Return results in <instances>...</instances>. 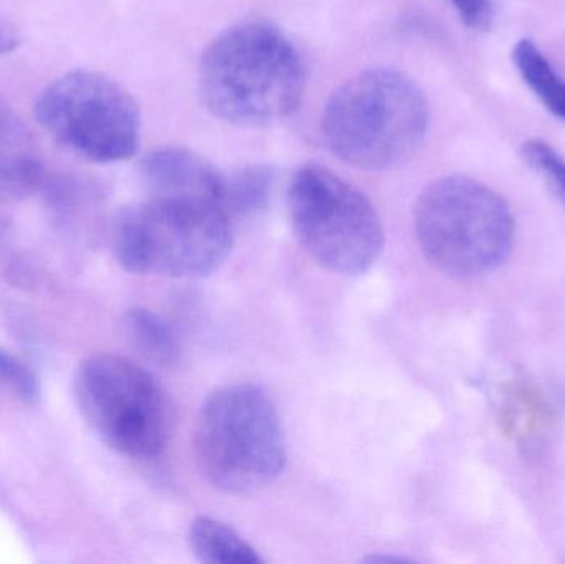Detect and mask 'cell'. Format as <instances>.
<instances>
[{"label": "cell", "mask_w": 565, "mask_h": 564, "mask_svg": "<svg viewBox=\"0 0 565 564\" xmlns=\"http://www.w3.org/2000/svg\"><path fill=\"white\" fill-rule=\"evenodd\" d=\"M308 85L305 58L288 33L262 20L228 26L199 66L205 108L222 121L264 128L289 118Z\"/></svg>", "instance_id": "6da1fadb"}, {"label": "cell", "mask_w": 565, "mask_h": 564, "mask_svg": "<svg viewBox=\"0 0 565 564\" xmlns=\"http://www.w3.org/2000/svg\"><path fill=\"white\" fill-rule=\"evenodd\" d=\"M430 106L420 86L394 68H371L342 83L326 103L321 131L332 155L354 168L384 171L420 149Z\"/></svg>", "instance_id": "7a4b0ae2"}, {"label": "cell", "mask_w": 565, "mask_h": 564, "mask_svg": "<svg viewBox=\"0 0 565 564\" xmlns=\"http://www.w3.org/2000/svg\"><path fill=\"white\" fill-rule=\"evenodd\" d=\"M232 217L217 199L149 194L119 212L113 227L116 258L131 274L204 278L232 252Z\"/></svg>", "instance_id": "3957f363"}, {"label": "cell", "mask_w": 565, "mask_h": 564, "mask_svg": "<svg viewBox=\"0 0 565 564\" xmlns=\"http://www.w3.org/2000/svg\"><path fill=\"white\" fill-rule=\"evenodd\" d=\"M204 479L228 496L271 486L286 466V439L274 401L255 384L218 387L205 400L195 429Z\"/></svg>", "instance_id": "277c9868"}, {"label": "cell", "mask_w": 565, "mask_h": 564, "mask_svg": "<svg viewBox=\"0 0 565 564\" xmlns=\"http://www.w3.org/2000/svg\"><path fill=\"white\" fill-rule=\"evenodd\" d=\"M418 245L450 277H483L513 251L516 222L503 195L477 179L445 175L431 182L415 207Z\"/></svg>", "instance_id": "5b68a950"}, {"label": "cell", "mask_w": 565, "mask_h": 564, "mask_svg": "<svg viewBox=\"0 0 565 564\" xmlns=\"http://www.w3.org/2000/svg\"><path fill=\"white\" fill-rule=\"evenodd\" d=\"M288 211L299 244L326 270L352 277L381 257L385 235L377 209L329 169L308 164L292 175Z\"/></svg>", "instance_id": "8992f818"}, {"label": "cell", "mask_w": 565, "mask_h": 564, "mask_svg": "<svg viewBox=\"0 0 565 564\" xmlns=\"http://www.w3.org/2000/svg\"><path fill=\"white\" fill-rule=\"evenodd\" d=\"M75 397L89 429L116 453L152 459L168 446L172 406L154 377L115 354H96L79 364Z\"/></svg>", "instance_id": "52a82bcc"}, {"label": "cell", "mask_w": 565, "mask_h": 564, "mask_svg": "<svg viewBox=\"0 0 565 564\" xmlns=\"http://www.w3.org/2000/svg\"><path fill=\"white\" fill-rule=\"evenodd\" d=\"M36 121L63 148L98 164L132 158L141 138L135 98L102 73L76 70L36 96Z\"/></svg>", "instance_id": "ba28073f"}, {"label": "cell", "mask_w": 565, "mask_h": 564, "mask_svg": "<svg viewBox=\"0 0 565 564\" xmlns=\"http://www.w3.org/2000/svg\"><path fill=\"white\" fill-rule=\"evenodd\" d=\"M43 178L45 164L32 131L0 96V202L32 194Z\"/></svg>", "instance_id": "9c48e42d"}, {"label": "cell", "mask_w": 565, "mask_h": 564, "mask_svg": "<svg viewBox=\"0 0 565 564\" xmlns=\"http://www.w3.org/2000/svg\"><path fill=\"white\" fill-rule=\"evenodd\" d=\"M141 172L149 194L205 195L224 204V175L189 149H156L142 159Z\"/></svg>", "instance_id": "30bf717a"}, {"label": "cell", "mask_w": 565, "mask_h": 564, "mask_svg": "<svg viewBox=\"0 0 565 564\" xmlns=\"http://www.w3.org/2000/svg\"><path fill=\"white\" fill-rule=\"evenodd\" d=\"M189 545L199 562L207 564H258L264 560L232 526L198 517L189 529Z\"/></svg>", "instance_id": "8fae6325"}, {"label": "cell", "mask_w": 565, "mask_h": 564, "mask_svg": "<svg viewBox=\"0 0 565 564\" xmlns=\"http://www.w3.org/2000/svg\"><path fill=\"white\" fill-rule=\"evenodd\" d=\"M518 72L540 102L565 123V79L533 40H520L513 50Z\"/></svg>", "instance_id": "7c38bea8"}, {"label": "cell", "mask_w": 565, "mask_h": 564, "mask_svg": "<svg viewBox=\"0 0 565 564\" xmlns=\"http://www.w3.org/2000/svg\"><path fill=\"white\" fill-rule=\"evenodd\" d=\"M126 333L136 350L159 366H172L181 358V344L174 331L159 315L146 308H132L125 317Z\"/></svg>", "instance_id": "4fadbf2b"}, {"label": "cell", "mask_w": 565, "mask_h": 564, "mask_svg": "<svg viewBox=\"0 0 565 564\" xmlns=\"http://www.w3.org/2000/svg\"><path fill=\"white\" fill-rule=\"evenodd\" d=\"M275 188V174L268 168L242 169L232 175H224V205L232 221L248 217L264 211Z\"/></svg>", "instance_id": "5bb4252c"}, {"label": "cell", "mask_w": 565, "mask_h": 564, "mask_svg": "<svg viewBox=\"0 0 565 564\" xmlns=\"http://www.w3.org/2000/svg\"><path fill=\"white\" fill-rule=\"evenodd\" d=\"M524 161L546 179L547 185L565 205V159L553 146L531 139L521 148Z\"/></svg>", "instance_id": "9a60e30c"}, {"label": "cell", "mask_w": 565, "mask_h": 564, "mask_svg": "<svg viewBox=\"0 0 565 564\" xmlns=\"http://www.w3.org/2000/svg\"><path fill=\"white\" fill-rule=\"evenodd\" d=\"M0 386L6 387L22 403H36L40 384L33 371L19 358L0 348Z\"/></svg>", "instance_id": "2e32d148"}, {"label": "cell", "mask_w": 565, "mask_h": 564, "mask_svg": "<svg viewBox=\"0 0 565 564\" xmlns=\"http://www.w3.org/2000/svg\"><path fill=\"white\" fill-rule=\"evenodd\" d=\"M457 10L465 25L475 30H487L493 19L491 0H448Z\"/></svg>", "instance_id": "e0dca14e"}, {"label": "cell", "mask_w": 565, "mask_h": 564, "mask_svg": "<svg viewBox=\"0 0 565 564\" xmlns=\"http://www.w3.org/2000/svg\"><path fill=\"white\" fill-rule=\"evenodd\" d=\"M20 39L17 35L15 30L9 25V23L3 22L0 19V55H7V53L15 52L19 49Z\"/></svg>", "instance_id": "ac0fdd59"}, {"label": "cell", "mask_w": 565, "mask_h": 564, "mask_svg": "<svg viewBox=\"0 0 565 564\" xmlns=\"http://www.w3.org/2000/svg\"><path fill=\"white\" fill-rule=\"evenodd\" d=\"M365 562L367 563H394V564H402V563H408L407 558H401V556H387V555H372L369 556V558H365Z\"/></svg>", "instance_id": "d6986e66"}]
</instances>
